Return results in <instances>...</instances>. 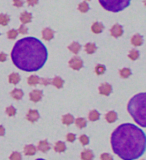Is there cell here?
<instances>
[{
    "mask_svg": "<svg viewBox=\"0 0 146 160\" xmlns=\"http://www.w3.org/2000/svg\"><path fill=\"white\" fill-rule=\"evenodd\" d=\"M111 146L114 153L122 160H136L145 152V134L136 125L124 123L112 133Z\"/></svg>",
    "mask_w": 146,
    "mask_h": 160,
    "instance_id": "cell-1",
    "label": "cell"
},
{
    "mask_svg": "<svg viewBox=\"0 0 146 160\" xmlns=\"http://www.w3.org/2000/svg\"><path fill=\"white\" fill-rule=\"evenodd\" d=\"M48 52L40 40L34 37H26L15 43L11 52L14 65L26 72L38 71L47 61Z\"/></svg>",
    "mask_w": 146,
    "mask_h": 160,
    "instance_id": "cell-2",
    "label": "cell"
},
{
    "mask_svg": "<svg viewBox=\"0 0 146 160\" xmlns=\"http://www.w3.org/2000/svg\"><path fill=\"white\" fill-rule=\"evenodd\" d=\"M128 112L135 122L140 126H146V93L142 92L130 99L127 106Z\"/></svg>",
    "mask_w": 146,
    "mask_h": 160,
    "instance_id": "cell-3",
    "label": "cell"
},
{
    "mask_svg": "<svg viewBox=\"0 0 146 160\" xmlns=\"http://www.w3.org/2000/svg\"><path fill=\"white\" fill-rule=\"evenodd\" d=\"M130 1L131 0H99V3L106 10L111 12H119L128 7Z\"/></svg>",
    "mask_w": 146,
    "mask_h": 160,
    "instance_id": "cell-4",
    "label": "cell"
},
{
    "mask_svg": "<svg viewBox=\"0 0 146 160\" xmlns=\"http://www.w3.org/2000/svg\"><path fill=\"white\" fill-rule=\"evenodd\" d=\"M69 66L71 67L74 70H79L82 68L83 66V61L82 59H80L77 56H74L73 58H71L70 61H69Z\"/></svg>",
    "mask_w": 146,
    "mask_h": 160,
    "instance_id": "cell-5",
    "label": "cell"
},
{
    "mask_svg": "<svg viewBox=\"0 0 146 160\" xmlns=\"http://www.w3.org/2000/svg\"><path fill=\"white\" fill-rule=\"evenodd\" d=\"M112 92V86L108 83H102L99 86V93L101 95L108 96Z\"/></svg>",
    "mask_w": 146,
    "mask_h": 160,
    "instance_id": "cell-6",
    "label": "cell"
},
{
    "mask_svg": "<svg viewBox=\"0 0 146 160\" xmlns=\"http://www.w3.org/2000/svg\"><path fill=\"white\" fill-rule=\"evenodd\" d=\"M29 98H30V100L33 101V102H39L42 98V91L38 89L33 90V91H31L30 94H29Z\"/></svg>",
    "mask_w": 146,
    "mask_h": 160,
    "instance_id": "cell-7",
    "label": "cell"
},
{
    "mask_svg": "<svg viewBox=\"0 0 146 160\" xmlns=\"http://www.w3.org/2000/svg\"><path fill=\"white\" fill-rule=\"evenodd\" d=\"M110 33L113 37H120L121 35L123 34V29L122 26L119 25V24H114L113 26L111 27V30H110Z\"/></svg>",
    "mask_w": 146,
    "mask_h": 160,
    "instance_id": "cell-8",
    "label": "cell"
},
{
    "mask_svg": "<svg viewBox=\"0 0 146 160\" xmlns=\"http://www.w3.org/2000/svg\"><path fill=\"white\" fill-rule=\"evenodd\" d=\"M27 120H29L30 122H35L39 119V113H38L37 110H29L28 113H27Z\"/></svg>",
    "mask_w": 146,
    "mask_h": 160,
    "instance_id": "cell-9",
    "label": "cell"
},
{
    "mask_svg": "<svg viewBox=\"0 0 146 160\" xmlns=\"http://www.w3.org/2000/svg\"><path fill=\"white\" fill-rule=\"evenodd\" d=\"M42 37H43L44 40L49 41V40L53 39V37H54V31L50 28L43 29V31H42Z\"/></svg>",
    "mask_w": 146,
    "mask_h": 160,
    "instance_id": "cell-10",
    "label": "cell"
},
{
    "mask_svg": "<svg viewBox=\"0 0 146 160\" xmlns=\"http://www.w3.org/2000/svg\"><path fill=\"white\" fill-rule=\"evenodd\" d=\"M31 20H32V15H31V13L24 11V12H22L21 14H20V21H21L23 24L29 23V22H31Z\"/></svg>",
    "mask_w": 146,
    "mask_h": 160,
    "instance_id": "cell-11",
    "label": "cell"
},
{
    "mask_svg": "<svg viewBox=\"0 0 146 160\" xmlns=\"http://www.w3.org/2000/svg\"><path fill=\"white\" fill-rule=\"evenodd\" d=\"M38 150L41 152H48L50 150V145L48 144V141L47 140H43L40 141L39 144H38Z\"/></svg>",
    "mask_w": 146,
    "mask_h": 160,
    "instance_id": "cell-12",
    "label": "cell"
},
{
    "mask_svg": "<svg viewBox=\"0 0 146 160\" xmlns=\"http://www.w3.org/2000/svg\"><path fill=\"white\" fill-rule=\"evenodd\" d=\"M131 43L134 46H140L143 43V37L140 34H135L132 36L131 38Z\"/></svg>",
    "mask_w": 146,
    "mask_h": 160,
    "instance_id": "cell-13",
    "label": "cell"
},
{
    "mask_svg": "<svg viewBox=\"0 0 146 160\" xmlns=\"http://www.w3.org/2000/svg\"><path fill=\"white\" fill-rule=\"evenodd\" d=\"M94 154L90 149H85L81 153V159L82 160H93Z\"/></svg>",
    "mask_w": 146,
    "mask_h": 160,
    "instance_id": "cell-14",
    "label": "cell"
},
{
    "mask_svg": "<svg viewBox=\"0 0 146 160\" xmlns=\"http://www.w3.org/2000/svg\"><path fill=\"white\" fill-rule=\"evenodd\" d=\"M35 153H36V148H35L34 145L29 144V145H26L24 147V154L27 155V156H32Z\"/></svg>",
    "mask_w": 146,
    "mask_h": 160,
    "instance_id": "cell-15",
    "label": "cell"
},
{
    "mask_svg": "<svg viewBox=\"0 0 146 160\" xmlns=\"http://www.w3.org/2000/svg\"><path fill=\"white\" fill-rule=\"evenodd\" d=\"M105 119L108 123H113L117 120V113L115 111H110L105 115Z\"/></svg>",
    "mask_w": 146,
    "mask_h": 160,
    "instance_id": "cell-16",
    "label": "cell"
},
{
    "mask_svg": "<svg viewBox=\"0 0 146 160\" xmlns=\"http://www.w3.org/2000/svg\"><path fill=\"white\" fill-rule=\"evenodd\" d=\"M103 29H104V26H103V24L99 23V22H95V23H93V25L91 26V30L93 33H96V34H99L103 31Z\"/></svg>",
    "mask_w": 146,
    "mask_h": 160,
    "instance_id": "cell-17",
    "label": "cell"
},
{
    "mask_svg": "<svg viewBox=\"0 0 146 160\" xmlns=\"http://www.w3.org/2000/svg\"><path fill=\"white\" fill-rule=\"evenodd\" d=\"M51 84L54 85L56 88L60 89V88H62V86H63L64 80L62 79L61 77H58V76H56V77L53 78V80H51Z\"/></svg>",
    "mask_w": 146,
    "mask_h": 160,
    "instance_id": "cell-18",
    "label": "cell"
},
{
    "mask_svg": "<svg viewBox=\"0 0 146 160\" xmlns=\"http://www.w3.org/2000/svg\"><path fill=\"white\" fill-rule=\"evenodd\" d=\"M68 49L74 54H77L80 51V49H81V45L78 43V42H72V43L68 46Z\"/></svg>",
    "mask_w": 146,
    "mask_h": 160,
    "instance_id": "cell-19",
    "label": "cell"
},
{
    "mask_svg": "<svg viewBox=\"0 0 146 160\" xmlns=\"http://www.w3.org/2000/svg\"><path fill=\"white\" fill-rule=\"evenodd\" d=\"M74 122V117L71 114H65L62 117V123L65 125H70Z\"/></svg>",
    "mask_w": 146,
    "mask_h": 160,
    "instance_id": "cell-20",
    "label": "cell"
},
{
    "mask_svg": "<svg viewBox=\"0 0 146 160\" xmlns=\"http://www.w3.org/2000/svg\"><path fill=\"white\" fill-rule=\"evenodd\" d=\"M54 150L55 152H59V153L64 152L65 150H66V145H65V143L62 142V141H58L54 145Z\"/></svg>",
    "mask_w": 146,
    "mask_h": 160,
    "instance_id": "cell-21",
    "label": "cell"
},
{
    "mask_svg": "<svg viewBox=\"0 0 146 160\" xmlns=\"http://www.w3.org/2000/svg\"><path fill=\"white\" fill-rule=\"evenodd\" d=\"M11 96L16 100H20L23 97V91L21 89H14L11 91Z\"/></svg>",
    "mask_w": 146,
    "mask_h": 160,
    "instance_id": "cell-22",
    "label": "cell"
},
{
    "mask_svg": "<svg viewBox=\"0 0 146 160\" xmlns=\"http://www.w3.org/2000/svg\"><path fill=\"white\" fill-rule=\"evenodd\" d=\"M85 51H86L88 54H93L94 52L96 51V49H97V47H96V45L94 43H92V42H89V43H87L85 45Z\"/></svg>",
    "mask_w": 146,
    "mask_h": 160,
    "instance_id": "cell-23",
    "label": "cell"
},
{
    "mask_svg": "<svg viewBox=\"0 0 146 160\" xmlns=\"http://www.w3.org/2000/svg\"><path fill=\"white\" fill-rule=\"evenodd\" d=\"M28 84L31 85V86H35V85L39 84V81H40V78L38 77L36 75H31L28 77Z\"/></svg>",
    "mask_w": 146,
    "mask_h": 160,
    "instance_id": "cell-24",
    "label": "cell"
},
{
    "mask_svg": "<svg viewBox=\"0 0 146 160\" xmlns=\"http://www.w3.org/2000/svg\"><path fill=\"white\" fill-rule=\"evenodd\" d=\"M99 117H100V114H99V112H98L97 110H91V111L89 112V114H88V118H89V120L90 121L98 120Z\"/></svg>",
    "mask_w": 146,
    "mask_h": 160,
    "instance_id": "cell-25",
    "label": "cell"
},
{
    "mask_svg": "<svg viewBox=\"0 0 146 160\" xmlns=\"http://www.w3.org/2000/svg\"><path fill=\"white\" fill-rule=\"evenodd\" d=\"M8 80H9L10 83H12V84H17V83L20 81V76L19 74L17 73H12L9 75V77H8Z\"/></svg>",
    "mask_w": 146,
    "mask_h": 160,
    "instance_id": "cell-26",
    "label": "cell"
},
{
    "mask_svg": "<svg viewBox=\"0 0 146 160\" xmlns=\"http://www.w3.org/2000/svg\"><path fill=\"white\" fill-rule=\"evenodd\" d=\"M10 21V17L7 14H0V25L6 26Z\"/></svg>",
    "mask_w": 146,
    "mask_h": 160,
    "instance_id": "cell-27",
    "label": "cell"
},
{
    "mask_svg": "<svg viewBox=\"0 0 146 160\" xmlns=\"http://www.w3.org/2000/svg\"><path fill=\"white\" fill-rule=\"evenodd\" d=\"M75 124L76 126H77L78 128H84L85 126L87 125V122H86V120H85L84 118H81V117H79V118H77L75 120Z\"/></svg>",
    "mask_w": 146,
    "mask_h": 160,
    "instance_id": "cell-28",
    "label": "cell"
},
{
    "mask_svg": "<svg viewBox=\"0 0 146 160\" xmlns=\"http://www.w3.org/2000/svg\"><path fill=\"white\" fill-rule=\"evenodd\" d=\"M78 9H79V11L80 12H82V13H85V12H87V11L89 10V5L87 4V2H81V3L78 5Z\"/></svg>",
    "mask_w": 146,
    "mask_h": 160,
    "instance_id": "cell-29",
    "label": "cell"
},
{
    "mask_svg": "<svg viewBox=\"0 0 146 160\" xmlns=\"http://www.w3.org/2000/svg\"><path fill=\"white\" fill-rule=\"evenodd\" d=\"M119 72H120V76L122 78H128L131 75V70H130L129 68H123Z\"/></svg>",
    "mask_w": 146,
    "mask_h": 160,
    "instance_id": "cell-30",
    "label": "cell"
},
{
    "mask_svg": "<svg viewBox=\"0 0 146 160\" xmlns=\"http://www.w3.org/2000/svg\"><path fill=\"white\" fill-rule=\"evenodd\" d=\"M128 57H129L131 60H136V59H138V57H139V52L136 50V49H133V50H131V51L129 52V54H128Z\"/></svg>",
    "mask_w": 146,
    "mask_h": 160,
    "instance_id": "cell-31",
    "label": "cell"
},
{
    "mask_svg": "<svg viewBox=\"0 0 146 160\" xmlns=\"http://www.w3.org/2000/svg\"><path fill=\"white\" fill-rule=\"evenodd\" d=\"M17 35H18V31L15 30V29H11L7 32V37L9 39H15L17 37Z\"/></svg>",
    "mask_w": 146,
    "mask_h": 160,
    "instance_id": "cell-32",
    "label": "cell"
},
{
    "mask_svg": "<svg viewBox=\"0 0 146 160\" xmlns=\"http://www.w3.org/2000/svg\"><path fill=\"white\" fill-rule=\"evenodd\" d=\"M95 72H96V74H98V75H101V74H103L105 72V66H104V65L98 64L97 66L95 67Z\"/></svg>",
    "mask_w": 146,
    "mask_h": 160,
    "instance_id": "cell-33",
    "label": "cell"
},
{
    "mask_svg": "<svg viewBox=\"0 0 146 160\" xmlns=\"http://www.w3.org/2000/svg\"><path fill=\"white\" fill-rule=\"evenodd\" d=\"M6 113L9 116H14L15 114H16V109L13 106H8L6 108Z\"/></svg>",
    "mask_w": 146,
    "mask_h": 160,
    "instance_id": "cell-34",
    "label": "cell"
},
{
    "mask_svg": "<svg viewBox=\"0 0 146 160\" xmlns=\"http://www.w3.org/2000/svg\"><path fill=\"white\" fill-rule=\"evenodd\" d=\"M10 160H21L22 159V156L19 152H13L12 154L10 155L9 157Z\"/></svg>",
    "mask_w": 146,
    "mask_h": 160,
    "instance_id": "cell-35",
    "label": "cell"
},
{
    "mask_svg": "<svg viewBox=\"0 0 146 160\" xmlns=\"http://www.w3.org/2000/svg\"><path fill=\"white\" fill-rule=\"evenodd\" d=\"M79 141L81 142L82 145H87L89 142V138L86 135H81V136L79 137Z\"/></svg>",
    "mask_w": 146,
    "mask_h": 160,
    "instance_id": "cell-36",
    "label": "cell"
},
{
    "mask_svg": "<svg viewBox=\"0 0 146 160\" xmlns=\"http://www.w3.org/2000/svg\"><path fill=\"white\" fill-rule=\"evenodd\" d=\"M100 159L101 160H113V157H112L110 154H108V153H103V154H101Z\"/></svg>",
    "mask_w": 146,
    "mask_h": 160,
    "instance_id": "cell-37",
    "label": "cell"
},
{
    "mask_svg": "<svg viewBox=\"0 0 146 160\" xmlns=\"http://www.w3.org/2000/svg\"><path fill=\"white\" fill-rule=\"evenodd\" d=\"M66 139H67V141H69V142H73V141H75L76 136H75V134H73V133H68L66 135Z\"/></svg>",
    "mask_w": 146,
    "mask_h": 160,
    "instance_id": "cell-38",
    "label": "cell"
},
{
    "mask_svg": "<svg viewBox=\"0 0 146 160\" xmlns=\"http://www.w3.org/2000/svg\"><path fill=\"white\" fill-rule=\"evenodd\" d=\"M13 5L15 7H22L23 6V1L22 0H13Z\"/></svg>",
    "mask_w": 146,
    "mask_h": 160,
    "instance_id": "cell-39",
    "label": "cell"
},
{
    "mask_svg": "<svg viewBox=\"0 0 146 160\" xmlns=\"http://www.w3.org/2000/svg\"><path fill=\"white\" fill-rule=\"evenodd\" d=\"M17 31H18L19 33H21V34H25V33H27L28 29H27V27H25L24 25H21L19 27V29Z\"/></svg>",
    "mask_w": 146,
    "mask_h": 160,
    "instance_id": "cell-40",
    "label": "cell"
},
{
    "mask_svg": "<svg viewBox=\"0 0 146 160\" xmlns=\"http://www.w3.org/2000/svg\"><path fill=\"white\" fill-rule=\"evenodd\" d=\"M39 83H41V84L43 85H48V84H51V81L49 79H46V78H40Z\"/></svg>",
    "mask_w": 146,
    "mask_h": 160,
    "instance_id": "cell-41",
    "label": "cell"
},
{
    "mask_svg": "<svg viewBox=\"0 0 146 160\" xmlns=\"http://www.w3.org/2000/svg\"><path fill=\"white\" fill-rule=\"evenodd\" d=\"M6 59H7V56H6V54L3 53V52L0 53V62H4Z\"/></svg>",
    "mask_w": 146,
    "mask_h": 160,
    "instance_id": "cell-42",
    "label": "cell"
},
{
    "mask_svg": "<svg viewBox=\"0 0 146 160\" xmlns=\"http://www.w3.org/2000/svg\"><path fill=\"white\" fill-rule=\"evenodd\" d=\"M27 3L29 6H34L38 3V0H27Z\"/></svg>",
    "mask_w": 146,
    "mask_h": 160,
    "instance_id": "cell-43",
    "label": "cell"
},
{
    "mask_svg": "<svg viewBox=\"0 0 146 160\" xmlns=\"http://www.w3.org/2000/svg\"><path fill=\"white\" fill-rule=\"evenodd\" d=\"M5 134V129L2 125H0V136H3Z\"/></svg>",
    "mask_w": 146,
    "mask_h": 160,
    "instance_id": "cell-44",
    "label": "cell"
},
{
    "mask_svg": "<svg viewBox=\"0 0 146 160\" xmlns=\"http://www.w3.org/2000/svg\"><path fill=\"white\" fill-rule=\"evenodd\" d=\"M36 160H45V159H42V158H38V159H36Z\"/></svg>",
    "mask_w": 146,
    "mask_h": 160,
    "instance_id": "cell-45",
    "label": "cell"
},
{
    "mask_svg": "<svg viewBox=\"0 0 146 160\" xmlns=\"http://www.w3.org/2000/svg\"><path fill=\"white\" fill-rule=\"evenodd\" d=\"M87 1H89V0H87Z\"/></svg>",
    "mask_w": 146,
    "mask_h": 160,
    "instance_id": "cell-46",
    "label": "cell"
}]
</instances>
